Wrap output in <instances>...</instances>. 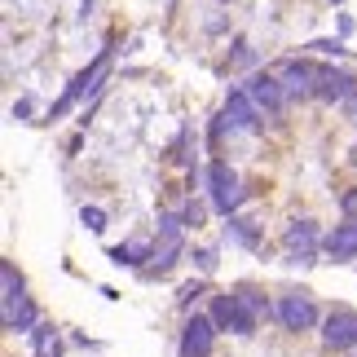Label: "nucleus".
Here are the masks:
<instances>
[{"label":"nucleus","mask_w":357,"mask_h":357,"mask_svg":"<svg viewBox=\"0 0 357 357\" xmlns=\"http://www.w3.org/2000/svg\"><path fill=\"white\" fill-rule=\"evenodd\" d=\"M111 53H115V40H111V45H106V49H102V53H98V58H93L89 66H79V71L71 75V84H66V93H62V98L49 106V119H62V115L71 111L75 102H84L89 93H98V89L106 84V62H111Z\"/></svg>","instance_id":"nucleus-1"},{"label":"nucleus","mask_w":357,"mask_h":357,"mask_svg":"<svg viewBox=\"0 0 357 357\" xmlns=\"http://www.w3.org/2000/svg\"><path fill=\"white\" fill-rule=\"evenodd\" d=\"M203 181H208V203H212V212H221L225 221H229V216H238L243 199H247V190L238 185L234 168H225V163H208Z\"/></svg>","instance_id":"nucleus-2"},{"label":"nucleus","mask_w":357,"mask_h":357,"mask_svg":"<svg viewBox=\"0 0 357 357\" xmlns=\"http://www.w3.org/2000/svg\"><path fill=\"white\" fill-rule=\"evenodd\" d=\"M273 318L282 322V331H313L318 326V305L309 291H282L273 305Z\"/></svg>","instance_id":"nucleus-3"},{"label":"nucleus","mask_w":357,"mask_h":357,"mask_svg":"<svg viewBox=\"0 0 357 357\" xmlns=\"http://www.w3.org/2000/svg\"><path fill=\"white\" fill-rule=\"evenodd\" d=\"M322 344L344 353V349H357V309L349 305H335L331 313L322 318Z\"/></svg>","instance_id":"nucleus-4"},{"label":"nucleus","mask_w":357,"mask_h":357,"mask_svg":"<svg viewBox=\"0 0 357 357\" xmlns=\"http://www.w3.org/2000/svg\"><path fill=\"white\" fill-rule=\"evenodd\" d=\"M216 326L208 313H195V318H185L181 326V344H176V357H212V344H216Z\"/></svg>","instance_id":"nucleus-5"},{"label":"nucleus","mask_w":357,"mask_h":357,"mask_svg":"<svg viewBox=\"0 0 357 357\" xmlns=\"http://www.w3.org/2000/svg\"><path fill=\"white\" fill-rule=\"evenodd\" d=\"M243 89H247V98H252L265 115L278 119V115L287 111V93H282V79H278V75H269V71H252Z\"/></svg>","instance_id":"nucleus-6"},{"label":"nucleus","mask_w":357,"mask_h":357,"mask_svg":"<svg viewBox=\"0 0 357 357\" xmlns=\"http://www.w3.org/2000/svg\"><path fill=\"white\" fill-rule=\"evenodd\" d=\"M318 75H322V66H313L305 58H287L278 66V79H282V93H287V98H313Z\"/></svg>","instance_id":"nucleus-7"},{"label":"nucleus","mask_w":357,"mask_h":357,"mask_svg":"<svg viewBox=\"0 0 357 357\" xmlns=\"http://www.w3.org/2000/svg\"><path fill=\"white\" fill-rule=\"evenodd\" d=\"M353 93H357V79L349 71H335V66H322L318 84H313V98L326 102V106H344Z\"/></svg>","instance_id":"nucleus-8"},{"label":"nucleus","mask_w":357,"mask_h":357,"mask_svg":"<svg viewBox=\"0 0 357 357\" xmlns=\"http://www.w3.org/2000/svg\"><path fill=\"white\" fill-rule=\"evenodd\" d=\"M322 252L335 260V265H344V260H353L357 256V216H344L331 234L322 238Z\"/></svg>","instance_id":"nucleus-9"},{"label":"nucleus","mask_w":357,"mask_h":357,"mask_svg":"<svg viewBox=\"0 0 357 357\" xmlns=\"http://www.w3.org/2000/svg\"><path fill=\"white\" fill-rule=\"evenodd\" d=\"M225 119H229V128H243V132H256L260 128V106L247 98V89H229Z\"/></svg>","instance_id":"nucleus-10"},{"label":"nucleus","mask_w":357,"mask_h":357,"mask_svg":"<svg viewBox=\"0 0 357 357\" xmlns=\"http://www.w3.org/2000/svg\"><path fill=\"white\" fill-rule=\"evenodd\" d=\"M22 300H31V296H26L22 273L13 269V260H0V318H9V313L18 309Z\"/></svg>","instance_id":"nucleus-11"},{"label":"nucleus","mask_w":357,"mask_h":357,"mask_svg":"<svg viewBox=\"0 0 357 357\" xmlns=\"http://www.w3.org/2000/svg\"><path fill=\"white\" fill-rule=\"evenodd\" d=\"M318 243H322L318 221H309V216H300V221H291L282 229V247H287V252H318Z\"/></svg>","instance_id":"nucleus-12"},{"label":"nucleus","mask_w":357,"mask_h":357,"mask_svg":"<svg viewBox=\"0 0 357 357\" xmlns=\"http://www.w3.org/2000/svg\"><path fill=\"white\" fill-rule=\"evenodd\" d=\"M155 252H159L155 243H119V247H111V265H119V269H137V273H142V269H146V260H155Z\"/></svg>","instance_id":"nucleus-13"},{"label":"nucleus","mask_w":357,"mask_h":357,"mask_svg":"<svg viewBox=\"0 0 357 357\" xmlns=\"http://www.w3.org/2000/svg\"><path fill=\"white\" fill-rule=\"evenodd\" d=\"M225 243L243 247V252H260V225L247 221V216H229L225 221Z\"/></svg>","instance_id":"nucleus-14"},{"label":"nucleus","mask_w":357,"mask_h":357,"mask_svg":"<svg viewBox=\"0 0 357 357\" xmlns=\"http://www.w3.org/2000/svg\"><path fill=\"white\" fill-rule=\"evenodd\" d=\"M36 326H40V309L31 305V300H22V305L5 318V331H9V335H31Z\"/></svg>","instance_id":"nucleus-15"},{"label":"nucleus","mask_w":357,"mask_h":357,"mask_svg":"<svg viewBox=\"0 0 357 357\" xmlns=\"http://www.w3.org/2000/svg\"><path fill=\"white\" fill-rule=\"evenodd\" d=\"M31 349H36V357H62L58 326H53V322H40L36 331H31Z\"/></svg>","instance_id":"nucleus-16"},{"label":"nucleus","mask_w":357,"mask_h":357,"mask_svg":"<svg viewBox=\"0 0 357 357\" xmlns=\"http://www.w3.org/2000/svg\"><path fill=\"white\" fill-rule=\"evenodd\" d=\"M176 260H181V247H159V252H155V260H150V265L142 269V278H146V282H155V278H168V273L176 269Z\"/></svg>","instance_id":"nucleus-17"},{"label":"nucleus","mask_w":357,"mask_h":357,"mask_svg":"<svg viewBox=\"0 0 357 357\" xmlns=\"http://www.w3.org/2000/svg\"><path fill=\"white\" fill-rule=\"evenodd\" d=\"M181 229H185V221H181V212H159V247H181Z\"/></svg>","instance_id":"nucleus-18"},{"label":"nucleus","mask_w":357,"mask_h":357,"mask_svg":"<svg viewBox=\"0 0 357 357\" xmlns=\"http://www.w3.org/2000/svg\"><path fill=\"white\" fill-rule=\"evenodd\" d=\"M234 300H238V305H247V309L256 313V318H269V313H273V305H269V300H265V291H256L252 282H243V287H234Z\"/></svg>","instance_id":"nucleus-19"},{"label":"nucleus","mask_w":357,"mask_h":357,"mask_svg":"<svg viewBox=\"0 0 357 357\" xmlns=\"http://www.w3.org/2000/svg\"><path fill=\"white\" fill-rule=\"evenodd\" d=\"M212 326L216 331H229L234 326V291H225V296H212Z\"/></svg>","instance_id":"nucleus-20"},{"label":"nucleus","mask_w":357,"mask_h":357,"mask_svg":"<svg viewBox=\"0 0 357 357\" xmlns=\"http://www.w3.org/2000/svg\"><path fill=\"white\" fill-rule=\"evenodd\" d=\"M256 313L252 309H247V305H238V300H234V326H229V331H234L238 340H247V335H256Z\"/></svg>","instance_id":"nucleus-21"},{"label":"nucleus","mask_w":357,"mask_h":357,"mask_svg":"<svg viewBox=\"0 0 357 357\" xmlns=\"http://www.w3.org/2000/svg\"><path fill=\"white\" fill-rule=\"evenodd\" d=\"M190 260H195V269L203 273V278H212V273H216V265H221L216 247H195V256H190Z\"/></svg>","instance_id":"nucleus-22"},{"label":"nucleus","mask_w":357,"mask_h":357,"mask_svg":"<svg viewBox=\"0 0 357 357\" xmlns=\"http://www.w3.org/2000/svg\"><path fill=\"white\" fill-rule=\"evenodd\" d=\"M79 225H84L89 234H102V229H106V212L93 208V203H84V208H79Z\"/></svg>","instance_id":"nucleus-23"},{"label":"nucleus","mask_w":357,"mask_h":357,"mask_svg":"<svg viewBox=\"0 0 357 357\" xmlns=\"http://www.w3.org/2000/svg\"><path fill=\"white\" fill-rule=\"evenodd\" d=\"M199 296H208V282H203V278L185 282V287H181V296H176V305H181V309H190V305H195Z\"/></svg>","instance_id":"nucleus-24"},{"label":"nucleus","mask_w":357,"mask_h":357,"mask_svg":"<svg viewBox=\"0 0 357 357\" xmlns=\"http://www.w3.org/2000/svg\"><path fill=\"white\" fill-rule=\"evenodd\" d=\"M203 216H208V208H203V203H195V199H185V208H181L185 229H199V225H203Z\"/></svg>","instance_id":"nucleus-25"},{"label":"nucleus","mask_w":357,"mask_h":357,"mask_svg":"<svg viewBox=\"0 0 357 357\" xmlns=\"http://www.w3.org/2000/svg\"><path fill=\"white\" fill-rule=\"evenodd\" d=\"M229 62H234V66H256V49L238 36V40H234V53H229Z\"/></svg>","instance_id":"nucleus-26"},{"label":"nucleus","mask_w":357,"mask_h":357,"mask_svg":"<svg viewBox=\"0 0 357 357\" xmlns=\"http://www.w3.org/2000/svg\"><path fill=\"white\" fill-rule=\"evenodd\" d=\"M313 53H322V58H344V40H313V45H309Z\"/></svg>","instance_id":"nucleus-27"},{"label":"nucleus","mask_w":357,"mask_h":357,"mask_svg":"<svg viewBox=\"0 0 357 357\" xmlns=\"http://www.w3.org/2000/svg\"><path fill=\"white\" fill-rule=\"evenodd\" d=\"M282 265H291V269H309V265H318V252H287V256H282Z\"/></svg>","instance_id":"nucleus-28"},{"label":"nucleus","mask_w":357,"mask_h":357,"mask_svg":"<svg viewBox=\"0 0 357 357\" xmlns=\"http://www.w3.org/2000/svg\"><path fill=\"white\" fill-rule=\"evenodd\" d=\"M9 115L18 119V123H26V119L36 115V102H31V98H18V102H13V111H9Z\"/></svg>","instance_id":"nucleus-29"},{"label":"nucleus","mask_w":357,"mask_h":357,"mask_svg":"<svg viewBox=\"0 0 357 357\" xmlns=\"http://www.w3.org/2000/svg\"><path fill=\"white\" fill-rule=\"evenodd\" d=\"M344 36H353V18H349V13H340V40H344Z\"/></svg>","instance_id":"nucleus-30"},{"label":"nucleus","mask_w":357,"mask_h":357,"mask_svg":"<svg viewBox=\"0 0 357 357\" xmlns=\"http://www.w3.org/2000/svg\"><path fill=\"white\" fill-rule=\"evenodd\" d=\"M216 5H229V0H216Z\"/></svg>","instance_id":"nucleus-31"},{"label":"nucleus","mask_w":357,"mask_h":357,"mask_svg":"<svg viewBox=\"0 0 357 357\" xmlns=\"http://www.w3.org/2000/svg\"><path fill=\"white\" fill-rule=\"evenodd\" d=\"M335 5H340V0H335Z\"/></svg>","instance_id":"nucleus-32"}]
</instances>
